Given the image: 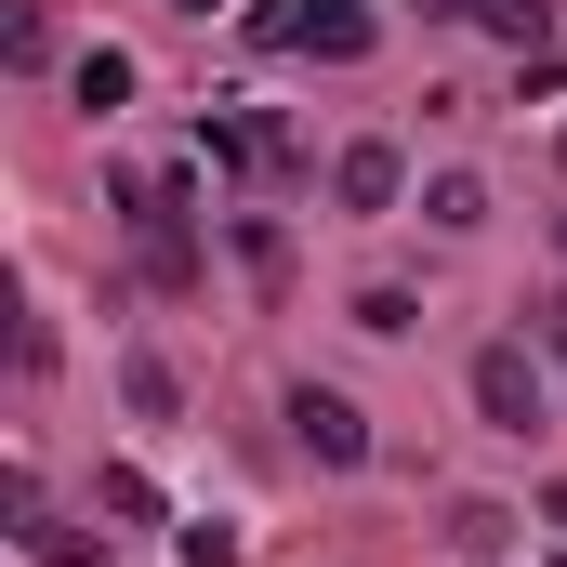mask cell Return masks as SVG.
<instances>
[{
    "mask_svg": "<svg viewBox=\"0 0 567 567\" xmlns=\"http://www.w3.org/2000/svg\"><path fill=\"white\" fill-rule=\"evenodd\" d=\"M251 40L265 53H317V66H357L383 40V13L370 0H251Z\"/></svg>",
    "mask_w": 567,
    "mask_h": 567,
    "instance_id": "obj_1",
    "label": "cell"
},
{
    "mask_svg": "<svg viewBox=\"0 0 567 567\" xmlns=\"http://www.w3.org/2000/svg\"><path fill=\"white\" fill-rule=\"evenodd\" d=\"M475 410H488L502 435H528L542 410H555V383H542V357H528V343H488V357H475Z\"/></svg>",
    "mask_w": 567,
    "mask_h": 567,
    "instance_id": "obj_2",
    "label": "cell"
},
{
    "mask_svg": "<svg viewBox=\"0 0 567 567\" xmlns=\"http://www.w3.org/2000/svg\"><path fill=\"white\" fill-rule=\"evenodd\" d=\"M290 449L303 462H370V423H357V396H330V383H290Z\"/></svg>",
    "mask_w": 567,
    "mask_h": 567,
    "instance_id": "obj_3",
    "label": "cell"
},
{
    "mask_svg": "<svg viewBox=\"0 0 567 567\" xmlns=\"http://www.w3.org/2000/svg\"><path fill=\"white\" fill-rule=\"evenodd\" d=\"M0 502H13V542H27V555H40V567H106V555H93V542H80V528H66V515H53V502H40V488H27V475H13Z\"/></svg>",
    "mask_w": 567,
    "mask_h": 567,
    "instance_id": "obj_4",
    "label": "cell"
},
{
    "mask_svg": "<svg viewBox=\"0 0 567 567\" xmlns=\"http://www.w3.org/2000/svg\"><path fill=\"white\" fill-rule=\"evenodd\" d=\"M330 185H343V212H396L410 158H396V145H343V158H330Z\"/></svg>",
    "mask_w": 567,
    "mask_h": 567,
    "instance_id": "obj_5",
    "label": "cell"
},
{
    "mask_svg": "<svg viewBox=\"0 0 567 567\" xmlns=\"http://www.w3.org/2000/svg\"><path fill=\"white\" fill-rule=\"evenodd\" d=\"M212 158H225V172H290V133L265 120V106H238V120L212 133Z\"/></svg>",
    "mask_w": 567,
    "mask_h": 567,
    "instance_id": "obj_6",
    "label": "cell"
},
{
    "mask_svg": "<svg viewBox=\"0 0 567 567\" xmlns=\"http://www.w3.org/2000/svg\"><path fill=\"white\" fill-rule=\"evenodd\" d=\"M423 212L449 225V238H475V225H488V185H475V172H435V185H423Z\"/></svg>",
    "mask_w": 567,
    "mask_h": 567,
    "instance_id": "obj_7",
    "label": "cell"
},
{
    "mask_svg": "<svg viewBox=\"0 0 567 567\" xmlns=\"http://www.w3.org/2000/svg\"><path fill=\"white\" fill-rule=\"evenodd\" d=\"M80 106L120 120V106H133V53H80Z\"/></svg>",
    "mask_w": 567,
    "mask_h": 567,
    "instance_id": "obj_8",
    "label": "cell"
},
{
    "mask_svg": "<svg viewBox=\"0 0 567 567\" xmlns=\"http://www.w3.org/2000/svg\"><path fill=\"white\" fill-rule=\"evenodd\" d=\"M106 515H120V528H158V488H145L133 462H106Z\"/></svg>",
    "mask_w": 567,
    "mask_h": 567,
    "instance_id": "obj_9",
    "label": "cell"
},
{
    "mask_svg": "<svg viewBox=\"0 0 567 567\" xmlns=\"http://www.w3.org/2000/svg\"><path fill=\"white\" fill-rule=\"evenodd\" d=\"M475 27H502L515 53H542V0H475Z\"/></svg>",
    "mask_w": 567,
    "mask_h": 567,
    "instance_id": "obj_10",
    "label": "cell"
},
{
    "mask_svg": "<svg viewBox=\"0 0 567 567\" xmlns=\"http://www.w3.org/2000/svg\"><path fill=\"white\" fill-rule=\"evenodd\" d=\"M185 567H238V528H212V515H198V528H185Z\"/></svg>",
    "mask_w": 567,
    "mask_h": 567,
    "instance_id": "obj_11",
    "label": "cell"
},
{
    "mask_svg": "<svg viewBox=\"0 0 567 567\" xmlns=\"http://www.w3.org/2000/svg\"><path fill=\"white\" fill-rule=\"evenodd\" d=\"M542 330H555V357H567V303H555V317H542Z\"/></svg>",
    "mask_w": 567,
    "mask_h": 567,
    "instance_id": "obj_12",
    "label": "cell"
},
{
    "mask_svg": "<svg viewBox=\"0 0 567 567\" xmlns=\"http://www.w3.org/2000/svg\"><path fill=\"white\" fill-rule=\"evenodd\" d=\"M423 13H475V0H423Z\"/></svg>",
    "mask_w": 567,
    "mask_h": 567,
    "instance_id": "obj_13",
    "label": "cell"
},
{
    "mask_svg": "<svg viewBox=\"0 0 567 567\" xmlns=\"http://www.w3.org/2000/svg\"><path fill=\"white\" fill-rule=\"evenodd\" d=\"M185 13H212V0H185Z\"/></svg>",
    "mask_w": 567,
    "mask_h": 567,
    "instance_id": "obj_14",
    "label": "cell"
},
{
    "mask_svg": "<svg viewBox=\"0 0 567 567\" xmlns=\"http://www.w3.org/2000/svg\"><path fill=\"white\" fill-rule=\"evenodd\" d=\"M555 567H567V555H555Z\"/></svg>",
    "mask_w": 567,
    "mask_h": 567,
    "instance_id": "obj_15",
    "label": "cell"
}]
</instances>
